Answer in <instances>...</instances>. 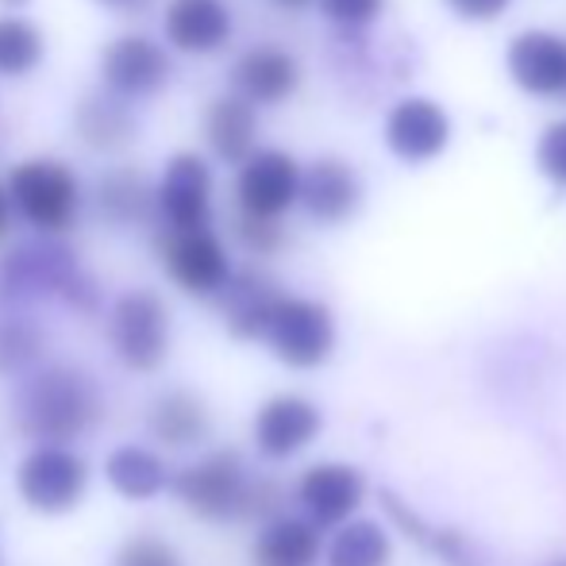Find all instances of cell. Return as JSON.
<instances>
[{"instance_id":"cell-23","label":"cell","mask_w":566,"mask_h":566,"mask_svg":"<svg viewBox=\"0 0 566 566\" xmlns=\"http://www.w3.org/2000/svg\"><path fill=\"white\" fill-rule=\"evenodd\" d=\"M108 485L127 501H147L170 485V470L147 448H116L105 462Z\"/></svg>"},{"instance_id":"cell-25","label":"cell","mask_w":566,"mask_h":566,"mask_svg":"<svg viewBox=\"0 0 566 566\" xmlns=\"http://www.w3.org/2000/svg\"><path fill=\"white\" fill-rule=\"evenodd\" d=\"M381 501H386V513L405 528V536H412L417 544H424L428 552L440 555V559L448 563V566H482V563H478V552L459 536V532L432 528V524H424L417 513H409V509H405L401 501L394 497V493H381Z\"/></svg>"},{"instance_id":"cell-8","label":"cell","mask_w":566,"mask_h":566,"mask_svg":"<svg viewBox=\"0 0 566 566\" xmlns=\"http://www.w3.org/2000/svg\"><path fill=\"white\" fill-rule=\"evenodd\" d=\"M301 178H305V170H301L293 155L259 150L251 163H243V170L235 178L239 212L262 220H282L301 201Z\"/></svg>"},{"instance_id":"cell-33","label":"cell","mask_w":566,"mask_h":566,"mask_svg":"<svg viewBox=\"0 0 566 566\" xmlns=\"http://www.w3.org/2000/svg\"><path fill=\"white\" fill-rule=\"evenodd\" d=\"M116 566H181V559L174 555L170 544H163V539L139 536V539H132V544H124Z\"/></svg>"},{"instance_id":"cell-24","label":"cell","mask_w":566,"mask_h":566,"mask_svg":"<svg viewBox=\"0 0 566 566\" xmlns=\"http://www.w3.org/2000/svg\"><path fill=\"white\" fill-rule=\"evenodd\" d=\"M77 135L90 143L93 150H124L135 139V116L113 97V93H97V97L77 105Z\"/></svg>"},{"instance_id":"cell-31","label":"cell","mask_w":566,"mask_h":566,"mask_svg":"<svg viewBox=\"0 0 566 566\" xmlns=\"http://www.w3.org/2000/svg\"><path fill=\"white\" fill-rule=\"evenodd\" d=\"M235 235H239V243H243L247 251L274 254L277 247H282L285 231H282L277 220H262V217H247V212H239V217H235Z\"/></svg>"},{"instance_id":"cell-20","label":"cell","mask_w":566,"mask_h":566,"mask_svg":"<svg viewBox=\"0 0 566 566\" xmlns=\"http://www.w3.org/2000/svg\"><path fill=\"white\" fill-rule=\"evenodd\" d=\"M220 305H224V321L231 328V336L239 339H266V328H270V316L274 308L282 305L285 293L274 290V282L254 270H243L228 282V290L220 293Z\"/></svg>"},{"instance_id":"cell-36","label":"cell","mask_w":566,"mask_h":566,"mask_svg":"<svg viewBox=\"0 0 566 566\" xmlns=\"http://www.w3.org/2000/svg\"><path fill=\"white\" fill-rule=\"evenodd\" d=\"M97 4H105V8H119V12H132V8H143L147 0H97Z\"/></svg>"},{"instance_id":"cell-34","label":"cell","mask_w":566,"mask_h":566,"mask_svg":"<svg viewBox=\"0 0 566 566\" xmlns=\"http://www.w3.org/2000/svg\"><path fill=\"white\" fill-rule=\"evenodd\" d=\"M448 4H451V12L462 15V20L490 23V20H497V15L505 12L509 0H448Z\"/></svg>"},{"instance_id":"cell-22","label":"cell","mask_w":566,"mask_h":566,"mask_svg":"<svg viewBox=\"0 0 566 566\" xmlns=\"http://www.w3.org/2000/svg\"><path fill=\"white\" fill-rule=\"evenodd\" d=\"M209 428H212L209 409L189 389H174V394L158 397L155 412H150V432L166 448H193V443H201L209 436Z\"/></svg>"},{"instance_id":"cell-15","label":"cell","mask_w":566,"mask_h":566,"mask_svg":"<svg viewBox=\"0 0 566 566\" xmlns=\"http://www.w3.org/2000/svg\"><path fill=\"white\" fill-rule=\"evenodd\" d=\"M321 432V409L297 394L270 397L254 417V443L266 459H290L316 440Z\"/></svg>"},{"instance_id":"cell-12","label":"cell","mask_w":566,"mask_h":566,"mask_svg":"<svg viewBox=\"0 0 566 566\" xmlns=\"http://www.w3.org/2000/svg\"><path fill=\"white\" fill-rule=\"evenodd\" d=\"M158 209L170 231H201L212 217V170L201 155H174L158 186Z\"/></svg>"},{"instance_id":"cell-2","label":"cell","mask_w":566,"mask_h":566,"mask_svg":"<svg viewBox=\"0 0 566 566\" xmlns=\"http://www.w3.org/2000/svg\"><path fill=\"white\" fill-rule=\"evenodd\" d=\"M0 297L31 301V297H62L77 308H93L97 290L82 274L74 251L62 243H28L0 262Z\"/></svg>"},{"instance_id":"cell-27","label":"cell","mask_w":566,"mask_h":566,"mask_svg":"<svg viewBox=\"0 0 566 566\" xmlns=\"http://www.w3.org/2000/svg\"><path fill=\"white\" fill-rule=\"evenodd\" d=\"M43 35L35 23L20 20V15H0V74L20 77L43 62Z\"/></svg>"},{"instance_id":"cell-4","label":"cell","mask_w":566,"mask_h":566,"mask_svg":"<svg viewBox=\"0 0 566 566\" xmlns=\"http://www.w3.org/2000/svg\"><path fill=\"white\" fill-rule=\"evenodd\" d=\"M170 485L189 513L205 521H235L247 516L254 482L247 478V467L235 451H212L193 467L178 470Z\"/></svg>"},{"instance_id":"cell-39","label":"cell","mask_w":566,"mask_h":566,"mask_svg":"<svg viewBox=\"0 0 566 566\" xmlns=\"http://www.w3.org/2000/svg\"><path fill=\"white\" fill-rule=\"evenodd\" d=\"M555 566H566V563H555Z\"/></svg>"},{"instance_id":"cell-3","label":"cell","mask_w":566,"mask_h":566,"mask_svg":"<svg viewBox=\"0 0 566 566\" xmlns=\"http://www.w3.org/2000/svg\"><path fill=\"white\" fill-rule=\"evenodd\" d=\"M8 197H12V209L31 228L46 231V235H62L74 224L82 189H77V178L66 163L28 158V163L8 170Z\"/></svg>"},{"instance_id":"cell-17","label":"cell","mask_w":566,"mask_h":566,"mask_svg":"<svg viewBox=\"0 0 566 566\" xmlns=\"http://www.w3.org/2000/svg\"><path fill=\"white\" fill-rule=\"evenodd\" d=\"M301 205L316 224H343L363 205V181L343 158H316L301 178Z\"/></svg>"},{"instance_id":"cell-5","label":"cell","mask_w":566,"mask_h":566,"mask_svg":"<svg viewBox=\"0 0 566 566\" xmlns=\"http://www.w3.org/2000/svg\"><path fill=\"white\" fill-rule=\"evenodd\" d=\"M108 339L127 370H158L170 355V313H166L163 297L150 290L124 293L108 316Z\"/></svg>"},{"instance_id":"cell-35","label":"cell","mask_w":566,"mask_h":566,"mask_svg":"<svg viewBox=\"0 0 566 566\" xmlns=\"http://www.w3.org/2000/svg\"><path fill=\"white\" fill-rule=\"evenodd\" d=\"M8 228H12V197H8V189L0 186V239L8 235Z\"/></svg>"},{"instance_id":"cell-37","label":"cell","mask_w":566,"mask_h":566,"mask_svg":"<svg viewBox=\"0 0 566 566\" xmlns=\"http://www.w3.org/2000/svg\"><path fill=\"white\" fill-rule=\"evenodd\" d=\"M277 8H290V12H297V8H308L313 0H274Z\"/></svg>"},{"instance_id":"cell-32","label":"cell","mask_w":566,"mask_h":566,"mask_svg":"<svg viewBox=\"0 0 566 566\" xmlns=\"http://www.w3.org/2000/svg\"><path fill=\"white\" fill-rule=\"evenodd\" d=\"M381 8H386V0H321V12L336 28H366L378 20Z\"/></svg>"},{"instance_id":"cell-6","label":"cell","mask_w":566,"mask_h":566,"mask_svg":"<svg viewBox=\"0 0 566 566\" xmlns=\"http://www.w3.org/2000/svg\"><path fill=\"white\" fill-rule=\"evenodd\" d=\"M15 490L28 509L62 516L77 509V501L90 490V462L70 448H35L15 467Z\"/></svg>"},{"instance_id":"cell-13","label":"cell","mask_w":566,"mask_h":566,"mask_svg":"<svg viewBox=\"0 0 566 566\" xmlns=\"http://www.w3.org/2000/svg\"><path fill=\"white\" fill-rule=\"evenodd\" d=\"M509 74L532 97L566 101V39L555 31H521L509 43Z\"/></svg>"},{"instance_id":"cell-19","label":"cell","mask_w":566,"mask_h":566,"mask_svg":"<svg viewBox=\"0 0 566 566\" xmlns=\"http://www.w3.org/2000/svg\"><path fill=\"white\" fill-rule=\"evenodd\" d=\"M205 139H209L212 155L220 163H251L259 150H254V139H259V116H254V105L243 101L239 93H228V97H217L205 113Z\"/></svg>"},{"instance_id":"cell-30","label":"cell","mask_w":566,"mask_h":566,"mask_svg":"<svg viewBox=\"0 0 566 566\" xmlns=\"http://www.w3.org/2000/svg\"><path fill=\"white\" fill-rule=\"evenodd\" d=\"M536 163L552 186L566 189V119H555V124L544 127L536 143Z\"/></svg>"},{"instance_id":"cell-11","label":"cell","mask_w":566,"mask_h":566,"mask_svg":"<svg viewBox=\"0 0 566 566\" xmlns=\"http://www.w3.org/2000/svg\"><path fill=\"white\" fill-rule=\"evenodd\" d=\"M451 143V116L432 97H405L386 116V147L401 163H432Z\"/></svg>"},{"instance_id":"cell-21","label":"cell","mask_w":566,"mask_h":566,"mask_svg":"<svg viewBox=\"0 0 566 566\" xmlns=\"http://www.w3.org/2000/svg\"><path fill=\"white\" fill-rule=\"evenodd\" d=\"M321 559V532L313 521L274 516L254 539V566H313Z\"/></svg>"},{"instance_id":"cell-1","label":"cell","mask_w":566,"mask_h":566,"mask_svg":"<svg viewBox=\"0 0 566 566\" xmlns=\"http://www.w3.org/2000/svg\"><path fill=\"white\" fill-rule=\"evenodd\" d=\"M105 412L93 374L77 366H46L39 374H28L15 389V424L23 436L39 440V448H66L82 432L97 428Z\"/></svg>"},{"instance_id":"cell-7","label":"cell","mask_w":566,"mask_h":566,"mask_svg":"<svg viewBox=\"0 0 566 566\" xmlns=\"http://www.w3.org/2000/svg\"><path fill=\"white\" fill-rule=\"evenodd\" d=\"M266 343L285 366L293 370H313L336 347V321L328 305L313 297H282L266 328Z\"/></svg>"},{"instance_id":"cell-10","label":"cell","mask_w":566,"mask_h":566,"mask_svg":"<svg viewBox=\"0 0 566 566\" xmlns=\"http://www.w3.org/2000/svg\"><path fill=\"white\" fill-rule=\"evenodd\" d=\"M101 77L113 97H155L170 82V54L147 35H119L101 54Z\"/></svg>"},{"instance_id":"cell-14","label":"cell","mask_w":566,"mask_h":566,"mask_svg":"<svg viewBox=\"0 0 566 566\" xmlns=\"http://www.w3.org/2000/svg\"><path fill=\"white\" fill-rule=\"evenodd\" d=\"M366 482L355 467L347 462H316L301 474L297 501L308 513V521L332 528V524H347V516L363 505Z\"/></svg>"},{"instance_id":"cell-29","label":"cell","mask_w":566,"mask_h":566,"mask_svg":"<svg viewBox=\"0 0 566 566\" xmlns=\"http://www.w3.org/2000/svg\"><path fill=\"white\" fill-rule=\"evenodd\" d=\"M39 355H43V332H39V324L23 321V316L0 321V374L4 378L23 374Z\"/></svg>"},{"instance_id":"cell-38","label":"cell","mask_w":566,"mask_h":566,"mask_svg":"<svg viewBox=\"0 0 566 566\" xmlns=\"http://www.w3.org/2000/svg\"><path fill=\"white\" fill-rule=\"evenodd\" d=\"M0 4H12L15 8V4H28V0H0Z\"/></svg>"},{"instance_id":"cell-18","label":"cell","mask_w":566,"mask_h":566,"mask_svg":"<svg viewBox=\"0 0 566 566\" xmlns=\"http://www.w3.org/2000/svg\"><path fill=\"white\" fill-rule=\"evenodd\" d=\"M166 39L181 54H212L231 39V12L224 0H170Z\"/></svg>"},{"instance_id":"cell-28","label":"cell","mask_w":566,"mask_h":566,"mask_svg":"<svg viewBox=\"0 0 566 566\" xmlns=\"http://www.w3.org/2000/svg\"><path fill=\"white\" fill-rule=\"evenodd\" d=\"M101 209L119 224H135L150 209V186L139 170H113L101 181Z\"/></svg>"},{"instance_id":"cell-26","label":"cell","mask_w":566,"mask_h":566,"mask_svg":"<svg viewBox=\"0 0 566 566\" xmlns=\"http://www.w3.org/2000/svg\"><path fill=\"white\" fill-rule=\"evenodd\" d=\"M389 555L386 528L374 521H347L328 544V566H386Z\"/></svg>"},{"instance_id":"cell-16","label":"cell","mask_w":566,"mask_h":566,"mask_svg":"<svg viewBox=\"0 0 566 566\" xmlns=\"http://www.w3.org/2000/svg\"><path fill=\"white\" fill-rule=\"evenodd\" d=\"M231 85L251 105H282L301 85V66L285 46L262 43L251 46L243 59L231 66Z\"/></svg>"},{"instance_id":"cell-9","label":"cell","mask_w":566,"mask_h":566,"mask_svg":"<svg viewBox=\"0 0 566 566\" xmlns=\"http://www.w3.org/2000/svg\"><path fill=\"white\" fill-rule=\"evenodd\" d=\"M163 262L174 285H181L193 297H212L224 293L231 282L228 251L209 228L201 231H170L163 239Z\"/></svg>"}]
</instances>
